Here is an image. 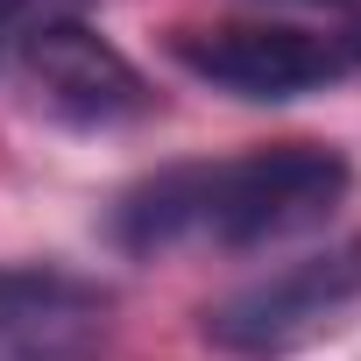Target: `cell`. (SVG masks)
Masks as SVG:
<instances>
[{
    "label": "cell",
    "instance_id": "obj_1",
    "mask_svg": "<svg viewBox=\"0 0 361 361\" xmlns=\"http://www.w3.org/2000/svg\"><path fill=\"white\" fill-rule=\"evenodd\" d=\"M354 185V163L333 142H269L227 163H170L121 192L106 234L121 255H170L185 241L269 248L319 227Z\"/></svg>",
    "mask_w": 361,
    "mask_h": 361
},
{
    "label": "cell",
    "instance_id": "obj_4",
    "mask_svg": "<svg viewBox=\"0 0 361 361\" xmlns=\"http://www.w3.org/2000/svg\"><path fill=\"white\" fill-rule=\"evenodd\" d=\"M22 78H29L36 106L57 114L64 128H128L156 106V85L135 71V57L71 15L36 22L22 36Z\"/></svg>",
    "mask_w": 361,
    "mask_h": 361
},
{
    "label": "cell",
    "instance_id": "obj_5",
    "mask_svg": "<svg viewBox=\"0 0 361 361\" xmlns=\"http://www.w3.org/2000/svg\"><path fill=\"white\" fill-rule=\"evenodd\" d=\"M106 305L99 283L64 269H0V361H85Z\"/></svg>",
    "mask_w": 361,
    "mask_h": 361
},
{
    "label": "cell",
    "instance_id": "obj_7",
    "mask_svg": "<svg viewBox=\"0 0 361 361\" xmlns=\"http://www.w3.org/2000/svg\"><path fill=\"white\" fill-rule=\"evenodd\" d=\"M22 8H29V0H0V29H15V22H22Z\"/></svg>",
    "mask_w": 361,
    "mask_h": 361
},
{
    "label": "cell",
    "instance_id": "obj_3",
    "mask_svg": "<svg viewBox=\"0 0 361 361\" xmlns=\"http://www.w3.org/2000/svg\"><path fill=\"white\" fill-rule=\"evenodd\" d=\"M170 57L199 85L234 99H305L347 78L340 36H312L290 22H213V29H177Z\"/></svg>",
    "mask_w": 361,
    "mask_h": 361
},
{
    "label": "cell",
    "instance_id": "obj_6",
    "mask_svg": "<svg viewBox=\"0 0 361 361\" xmlns=\"http://www.w3.org/2000/svg\"><path fill=\"white\" fill-rule=\"evenodd\" d=\"M340 50H347V71H361V22H354V29L340 36Z\"/></svg>",
    "mask_w": 361,
    "mask_h": 361
},
{
    "label": "cell",
    "instance_id": "obj_2",
    "mask_svg": "<svg viewBox=\"0 0 361 361\" xmlns=\"http://www.w3.org/2000/svg\"><path fill=\"white\" fill-rule=\"evenodd\" d=\"M361 305V241H333L319 255H298L220 305H206V347L227 361H283L312 340H326Z\"/></svg>",
    "mask_w": 361,
    "mask_h": 361
}]
</instances>
